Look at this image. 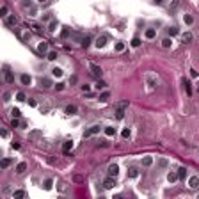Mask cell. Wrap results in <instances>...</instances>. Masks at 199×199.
<instances>
[{
	"instance_id": "1",
	"label": "cell",
	"mask_w": 199,
	"mask_h": 199,
	"mask_svg": "<svg viewBox=\"0 0 199 199\" xmlns=\"http://www.w3.org/2000/svg\"><path fill=\"white\" fill-rule=\"evenodd\" d=\"M4 78L7 84H13L14 82V75H13V71L9 70V66H4Z\"/></svg>"
},
{
	"instance_id": "2",
	"label": "cell",
	"mask_w": 199,
	"mask_h": 199,
	"mask_svg": "<svg viewBox=\"0 0 199 199\" xmlns=\"http://www.w3.org/2000/svg\"><path fill=\"white\" fill-rule=\"evenodd\" d=\"M146 84H148L149 87H157V84H158V80H157V77L155 75H151V73H146Z\"/></svg>"
},
{
	"instance_id": "3",
	"label": "cell",
	"mask_w": 199,
	"mask_h": 199,
	"mask_svg": "<svg viewBox=\"0 0 199 199\" xmlns=\"http://www.w3.org/2000/svg\"><path fill=\"white\" fill-rule=\"evenodd\" d=\"M89 68H91V73H92V75H94L96 78H100V77L103 75V71H101V68H100V66H96L94 62H91V64H89Z\"/></svg>"
},
{
	"instance_id": "4",
	"label": "cell",
	"mask_w": 199,
	"mask_h": 199,
	"mask_svg": "<svg viewBox=\"0 0 199 199\" xmlns=\"http://www.w3.org/2000/svg\"><path fill=\"white\" fill-rule=\"evenodd\" d=\"M107 41H109V38H107V36H100V38H96L94 45H96V48H103V46L107 45Z\"/></svg>"
},
{
	"instance_id": "5",
	"label": "cell",
	"mask_w": 199,
	"mask_h": 199,
	"mask_svg": "<svg viewBox=\"0 0 199 199\" xmlns=\"http://www.w3.org/2000/svg\"><path fill=\"white\" fill-rule=\"evenodd\" d=\"M100 130H101V126H100V125H94V126H91L89 130H85V132H84V137H89V135H94V133H98Z\"/></svg>"
},
{
	"instance_id": "6",
	"label": "cell",
	"mask_w": 199,
	"mask_h": 199,
	"mask_svg": "<svg viewBox=\"0 0 199 199\" xmlns=\"http://www.w3.org/2000/svg\"><path fill=\"white\" fill-rule=\"evenodd\" d=\"M107 174H109V176H112V178H116V176L119 174V167H117L116 164H112V165L109 167V171H107Z\"/></svg>"
},
{
	"instance_id": "7",
	"label": "cell",
	"mask_w": 199,
	"mask_h": 199,
	"mask_svg": "<svg viewBox=\"0 0 199 199\" xmlns=\"http://www.w3.org/2000/svg\"><path fill=\"white\" fill-rule=\"evenodd\" d=\"M114 185H116V179L112 178V176H109V178L103 181V187L105 189H114Z\"/></svg>"
},
{
	"instance_id": "8",
	"label": "cell",
	"mask_w": 199,
	"mask_h": 199,
	"mask_svg": "<svg viewBox=\"0 0 199 199\" xmlns=\"http://www.w3.org/2000/svg\"><path fill=\"white\" fill-rule=\"evenodd\" d=\"M192 39H194V36H192V32H185L183 36H181V41L187 45V43H192Z\"/></svg>"
},
{
	"instance_id": "9",
	"label": "cell",
	"mask_w": 199,
	"mask_h": 199,
	"mask_svg": "<svg viewBox=\"0 0 199 199\" xmlns=\"http://www.w3.org/2000/svg\"><path fill=\"white\" fill-rule=\"evenodd\" d=\"M20 23V20H18V16H7V25H11V27H14V25H18Z\"/></svg>"
},
{
	"instance_id": "10",
	"label": "cell",
	"mask_w": 199,
	"mask_h": 199,
	"mask_svg": "<svg viewBox=\"0 0 199 199\" xmlns=\"http://www.w3.org/2000/svg\"><path fill=\"white\" fill-rule=\"evenodd\" d=\"M46 50H48V43H46V41H41L39 46H38V52H39V53H46Z\"/></svg>"
},
{
	"instance_id": "11",
	"label": "cell",
	"mask_w": 199,
	"mask_h": 199,
	"mask_svg": "<svg viewBox=\"0 0 199 199\" xmlns=\"http://www.w3.org/2000/svg\"><path fill=\"white\" fill-rule=\"evenodd\" d=\"M189 185L192 187V189H197V187H199V178H197V176H192V178L189 179Z\"/></svg>"
},
{
	"instance_id": "12",
	"label": "cell",
	"mask_w": 199,
	"mask_h": 199,
	"mask_svg": "<svg viewBox=\"0 0 199 199\" xmlns=\"http://www.w3.org/2000/svg\"><path fill=\"white\" fill-rule=\"evenodd\" d=\"M25 196H27L25 190H14V192H13V197L14 199H21V197H25Z\"/></svg>"
},
{
	"instance_id": "13",
	"label": "cell",
	"mask_w": 199,
	"mask_h": 199,
	"mask_svg": "<svg viewBox=\"0 0 199 199\" xmlns=\"http://www.w3.org/2000/svg\"><path fill=\"white\" fill-rule=\"evenodd\" d=\"M25 171H27V164H25V162H20V164L16 165V172L21 174V172H25Z\"/></svg>"
},
{
	"instance_id": "14",
	"label": "cell",
	"mask_w": 199,
	"mask_h": 199,
	"mask_svg": "<svg viewBox=\"0 0 199 199\" xmlns=\"http://www.w3.org/2000/svg\"><path fill=\"white\" fill-rule=\"evenodd\" d=\"M77 107H75V105H68V107H66V114H70V116H75V114H77Z\"/></svg>"
},
{
	"instance_id": "15",
	"label": "cell",
	"mask_w": 199,
	"mask_h": 199,
	"mask_svg": "<svg viewBox=\"0 0 199 199\" xmlns=\"http://www.w3.org/2000/svg\"><path fill=\"white\" fill-rule=\"evenodd\" d=\"M139 176V171L135 169V167H130L128 169V178H137Z\"/></svg>"
},
{
	"instance_id": "16",
	"label": "cell",
	"mask_w": 199,
	"mask_h": 199,
	"mask_svg": "<svg viewBox=\"0 0 199 199\" xmlns=\"http://www.w3.org/2000/svg\"><path fill=\"white\" fill-rule=\"evenodd\" d=\"M116 117H117V119H123V117H125V107H117V110H116Z\"/></svg>"
},
{
	"instance_id": "17",
	"label": "cell",
	"mask_w": 199,
	"mask_h": 199,
	"mask_svg": "<svg viewBox=\"0 0 199 199\" xmlns=\"http://www.w3.org/2000/svg\"><path fill=\"white\" fill-rule=\"evenodd\" d=\"M183 87H185V91H187V94H192V85H190V82L189 80H183Z\"/></svg>"
},
{
	"instance_id": "18",
	"label": "cell",
	"mask_w": 199,
	"mask_h": 199,
	"mask_svg": "<svg viewBox=\"0 0 199 199\" xmlns=\"http://www.w3.org/2000/svg\"><path fill=\"white\" fill-rule=\"evenodd\" d=\"M41 85H43L45 89H48V87H52V80L50 78H41Z\"/></svg>"
},
{
	"instance_id": "19",
	"label": "cell",
	"mask_w": 199,
	"mask_h": 199,
	"mask_svg": "<svg viewBox=\"0 0 199 199\" xmlns=\"http://www.w3.org/2000/svg\"><path fill=\"white\" fill-rule=\"evenodd\" d=\"M73 148V142L71 140H68V142H64V146H62V151L64 153H70V149Z\"/></svg>"
},
{
	"instance_id": "20",
	"label": "cell",
	"mask_w": 199,
	"mask_h": 199,
	"mask_svg": "<svg viewBox=\"0 0 199 199\" xmlns=\"http://www.w3.org/2000/svg\"><path fill=\"white\" fill-rule=\"evenodd\" d=\"M62 73H64V71L60 70V68H53V70H52V75H53V77H57V78H60V77H62Z\"/></svg>"
},
{
	"instance_id": "21",
	"label": "cell",
	"mask_w": 199,
	"mask_h": 199,
	"mask_svg": "<svg viewBox=\"0 0 199 199\" xmlns=\"http://www.w3.org/2000/svg\"><path fill=\"white\" fill-rule=\"evenodd\" d=\"M155 34H157V30H155V29H148V30H146V38H148V39H153Z\"/></svg>"
},
{
	"instance_id": "22",
	"label": "cell",
	"mask_w": 199,
	"mask_h": 199,
	"mask_svg": "<svg viewBox=\"0 0 199 199\" xmlns=\"http://www.w3.org/2000/svg\"><path fill=\"white\" fill-rule=\"evenodd\" d=\"M30 82H32V78H30L29 75H21V84L23 85H29Z\"/></svg>"
},
{
	"instance_id": "23",
	"label": "cell",
	"mask_w": 199,
	"mask_h": 199,
	"mask_svg": "<svg viewBox=\"0 0 199 199\" xmlns=\"http://www.w3.org/2000/svg\"><path fill=\"white\" fill-rule=\"evenodd\" d=\"M105 133L112 137V135H116V128H112V126H105Z\"/></svg>"
},
{
	"instance_id": "24",
	"label": "cell",
	"mask_w": 199,
	"mask_h": 199,
	"mask_svg": "<svg viewBox=\"0 0 199 199\" xmlns=\"http://www.w3.org/2000/svg\"><path fill=\"white\" fill-rule=\"evenodd\" d=\"M185 176H187V169H185V167H179V169H178V178L183 179Z\"/></svg>"
},
{
	"instance_id": "25",
	"label": "cell",
	"mask_w": 199,
	"mask_h": 199,
	"mask_svg": "<svg viewBox=\"0 0 199 199\" xmlns=\"http://www.w3.org/2000/svg\"><path fill=\"white\" fill-rule=\"evenodd\" d=\"M167 179H169L171 183H174L176 179H179V178H178V172H169V176H167Z\"/></svg>"
},
{
	"instance_id": "26",
	"label": "cell",
	"mask_w": 199,
	"mask_h": 199,
	"mask_svg": "<svg viewBox=\"0 0 199 199\" xmlns=\"http://www.w3.org/2000/svg\"><path fill=\"white\" fill-rule=\"evenodd\" d=\"M11 164H13V160H11V158H4V160H2V164H0V165H2V169H5V167H9Z\"/></svg>"
},
{
	"instance_id": "27",
	"label": "cell",
	"mask_w": 199,
	"mask_h": 199,
	"mask_svg": "<svg viewBox=\"0 0 199 199\" xmlns=\"http://www.w3.org/2000/svg\"><path fill=\"white\" fill-rule=\"evenodd\" d=\"M151 164H153V158H151V157H146V158L142 160V165H144V167H149Z\"/></svg>"
},
{
	"instance_id": "28",
	"label": "cell",
	"mask_w": 199,
	"mask_h": 199,
	"mask_svg": "<svg viewBox=\"0 0 199 199\" xmlns=\"http://www.w3.org/2000/svg\"><path fill=\"white\" fill-rule=\"evenodd\" d=\"M55 29H57V21L52 20V21H50V25H48V30H50V32H55Z\"/></svg>"
},
{
	"instance_id": "29",
	"label": "cell",
	"mask_w": 199,
	"mask_h": 199,
	"mask_svg": "<svg viewBox=\"0 0 199 199\" xmlns=\"http://www.w3.org/2000/svg\"><path fill=\"white\" fill-rule=\"evenodd\" d=\"M171 45H172V41H171L169 38H165V39H162V46H164V48H169Z\"/></svg>"
},
{
	"instance_id": "30",
	"label": "cell",
	"mask_w": 199,
	"mask_h": 199,
	"mask_svg": "<svg viewBox=\"0 0 199 199\" xmlns=\"http://www.w3.org/2000/svg\"><path fill=\"white\" fill-rule=\"evenodd\" d=\"M89 45H91V38H87V36H85V38L82 39V46H84V48H87Z\"/></svg>"
},
{
	"instance_id": "31",
	"label": "cell",
	"mask_w": 199,
	"mask_h": 199,
	"mask_svg": "<svg viewBox=\"0 0 199 199\" xmlns=\"http://www.w3.org/2000/svg\"><path fill=\"white\" fill-rule=\"evenodd\" d=\"M7 13H9V9H7V5H2V9H0V16H7Z\"/></svg>"
},
{
	"instance_id": "32",
	"label": "cell",
	"mask_w": 199,
	"mask_h": 199,
	"mask_svg": "<svg viewBox=\"0 0 199 199\" xmlns=\"http://www.w3.org/2000/svg\"><path fill=\"white\" fill-rule=\"evenodd\" d=\"M52 185H53V181H52V179H46V181H45V190H52Z\"/></svg>"
},
{
	"instance_id": "33",
	"label": "cell",
	"mask_w": 199,
	"mask_h": 199,
	"mask_svg": "<svg viewBox=\"0 0 199 199\" xmlns=\"http://www.w3.org/2000/svg\"><path fill=\"white\" fill-rule=\"evenodd\" d=\"M183 20H185V23H187V25H190V23L194 21V18H192L190 14H185V16H183Z\"/></svg>"
},
{
	"instance_id": "34",
	"label": "cell",
	"mask_w": 199,
	"mask_h": 199,
	"mask_svg": "<svg viewBox=\"0 0 199 199\" xmlns=\"http://www.w3.org/2000/svg\"><path fill=\"white\" fill-rule=\"evenodd\" d=\"M109 92H101V94H100V101H107V100H109Z\"/></svg>"
},
{
	"instance_id": "35",
	"label": "cell",
	"mask_w": 199,
	"mask_h": 199,
	"mask_svg": "<svg viewBox=\"0 0 199 199\" xmlns=\"http://www.w3.org/2000/svg\"><path fill=\"white\" fill-rule=\"evenodd\" d=\"M132 46H135V48L140 46V39H139V38H133V39H132Z\"/></svg>"
},
{
	"instance_id": "36",
	"label": "cell",
	"mask_w": 199,
	"mask_h": 199,
	"mask_svg": "<svg viewBox=\"0 0 199 199\" xmlns=\"http://www.w3.org/2000/svg\"><path fill=\"white\" fill-rule=\"evenodd\" d=\"M178 32H179V30L176 29V27H171V29H169V36H171V38H172V36H176Z\"/></svg>"
},
{
	"instance_id": "37",
	"label": "cell",
	"mask_w": 199,
	"mask_h": 199,
	"mask_svg": "<svg viewBox=\"0 0 199 199\" xmlns=\"http://www.w3.org/2000/svg\"><path fill=\"white\" fill-rule=\"evenodd\" d=\"M125 50V43H116V52H123Z\"/></svg>"
},
{
	"instance_id": "38",
	"label": "cell",
	"mask_w": 199,
	"mask_h": 199,
	"mask_svg": "<svg viewBox=\"0 0 199 199\" xmlns=\"http://www.w3.org/2000/svg\"><path fill=\"white\" fill-rule=\"evenodd\" d=\"M178 5H179V0H174V2L171 4V7H169V9H171V11H174V9H178Z\"/></svg>"
},
{
	"instance_id": "39",
	"label": "cell",
	"mask_w": 199,
	"mask_h": 199,
	"mask_svg": "<svg viewBox=\"0 0 199 199\" xmlns=\"http://www.w3.org/2000/svg\"><path fill=\"white\" fill-rule=\"evenodd\" d=\"M48 59L50 60H55V59H57V52H50V53H48Z\"/></svg>"
},
{
	"instance_id": "40",
	"label": "cell",
	"mask_w": 199,
	"mask_h": 199,
	"mask_svg": "<svg viewBox=\"0 0 199 199\" xmlns=\"http://www.w3.org/2000/svg\"><path fill=\"white\" fill-rule=\"evenodd\" d=\"M96 87H98V89H105V87H107V84H105V82H101V80H100L98 84H96Z\"/></svg>"
},
{
	"instance_id": "41",
	"label": "cell",
	"mask_w": 199,
	"mask_h": 199,
	"mask_svg": "<svg viewBox=\"0 0 199 199\" xmlns=\"http://www.w3.org/2000/svg\"><path fill=\"white\" fill-rule=\"evenodd\" d=\"M11 114H13V117H20V116H21L18 109H13V112H11Z\"/></svg>"
},
{
	"instance_id": "42",
	"label": "cell",
	"mask_w": 199,
	"mask_h": 199,
	"mask_svg": "<svg viewBox=\"0 0 199 199\" xmlns=\"http://www.w3.org/2000/svg\"><path fill=\"white\" fill-rule=\"evenodd\" d=\"M16 100H20V101H25V94H23V92H18V94H16Z\"/></svg>"
},
{
	"instance_id": "43",
	"label": "cell",
	"mask_w": 199,
	"mask_h": 199,
	"mask_svg": "<svg viewBox=\"0 0 199 199\" xmlns=\"http://www.w3.org/2000/svg\"><path fill=\"white\" fill-rule=\"evenodd\" d=\"M121 135H123L125 139H128V137H130V130H128V128H126V130H123V133H121Z\"/></svg>"
},
{
	"instance_id": "44",
	"label": "cell",
	"mask_w": 199,
	"mask_h": 199,
	"mask_svg": "<svg viewBox=\"0 0 199 199\" xmlns=\"http://www.w3.org/2000/svg\"><path fill=\"white\" fill-rule=\"evenodd\" d=\"M16 126H20V121H18V117H14V119H13V128H16Z\"/></svg>"
},
{
	"instance_id": "45",
	"label": "cell",
	"mask_w": 199,
	"mask_h": 199,
	"mask_svg": "<svg viewBox=\"0 0 199 199\" xmlns=\"http://www.w3.org/2000/svg\"><path fill=\"white\" fill-rule=\"evenodd\" d=\"M158 165H160V167H165V165H167V160H164V158H162V160L158 162Z\"/></svg>"
},
{
	"instance_id": "46",
	"label": "cell",
	"mask_w": 199,
	"mask_h": 199,
	"mask_svg": "<svg viewBox=\"0 0 199 199\" xmlns=\"http://www.w3.org/2000/svg\"><path fill=\"white\" fill-rule=\"evenodd\" d=\"M11 98V92H4V101H9Z\"/></svg>"
},
{
	"instance_id": "47",
	"label": "cell",
	"mask_w": 199,
	"mask_h": 199,
	"mask_svg": "<svg viewBox=\"0 0 199 199\" xmlns=\"http://www.w3.org/2000/svg\"><path fill=\"white\" fill-rule=\"evenodd\" d=\"M29 105H30V107H36V100H32V98H29Z\"/></svg>"
},
{
	"instance_id": "48",
	"label": "cell",
	"mask_w": 199,
	"mask_h": 199,
	"mask_svg": "<svg viewBox=\"0 0 199 199\" xmlns=\"http://www.w3.org/2000/svg\"><path fill=\"white\" fill-rule=\"evenodd\" d=\"M55 87H57V91H62V89H64V84L60 82V84H57V85H55Z\"/></svg>"
},
{
	"instance_id": "49",
	"label": "cell",
	"mask_w": 199,
	"mask_h": 199,
	"mask_svg": "<svg viewBox=\"0 0 199 199\" xmlns=\"http://www.w3.org/2000/svg\"><path fill=\"white\" fill-rule=\"evenodd\" d=\"M23 7H30V0H23Z\"/></svg>"
},
{
	"instance_id": "50",
	"label": "cell",
	"mask_w": 199,
	"mask_h": 199,
	"mask_svg": "<svg viewBox=\"0 0 199 199\" xmlns=\"http://www.w3.org/2000/svg\"><path fill=\"white\" fill-rule=\"evenodd\" d=\"M50 18H52V16H50V14H43V21H48Z\"/></svg>"
},
{
	"instance_id": "51",
	"label": "cell",
	"mask_w": 199,
	"mask_h": 199,
	"mask_svg": "<svg viewBox=\"0 0 199 199\" xmlns=\"http://www.w3.org/2000/svg\"><path fill=\"white\" fill-rule=\"evenodd\" d=\"M82 89H84L85 92H87V91H91V85H87V84H85V85H82Z\"/></svg>"
},
{
	"instance_id": "52",
	"label": "cell",
	"mask_w": 199,
	"mask_h": 199,
	"mask_svg": "<svg viewBox=\"0 0 199 199\" xmlns=\"http://www.w3.org/2000/svg\"><path fill=\"white\" fill-rule=\"evenodd\" d=\"M155 4H158V5H160V4H164V0H155Z\"/></svg>"
},
{
	"instance_id": "53",
	"label": "cell",
	"mask_w": 199,
	"mask_h": 199,
	"mask_svg": "<svg viewBox=\"0 0 199 199\" xmlns=\"http://www.w3.org/2000/svg\"><path fill=\"white\" fill-rule=\"evenodd\" d=\"M39 2H46V0H39Z\"/></svg>"
}]
</instances>
